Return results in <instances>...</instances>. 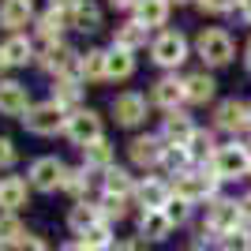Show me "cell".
Here are the masks:
<instances>
[{
	"label": "cell",
	"mask_w": 251,
	"mask_h": 251,
	"mask_svg": "<svg viewBox=\"0 0 251 251\" xmlns=\"http://www.w3.org/2000/svg\"><path fill=\"white\" fill-rule=\"evenodd\" d=\"M206 225H210L214 232H218L221 240H225L229 232L244 229L248 221H244V210H240V202H232V199H210V210H206Z\"/></svg>",
	"instance_id": "obj_1"
},
{
	"label": "cell",
	"mask_w": 251,
	"mask_h": 251,
	"mask_svg": "<svg viewBox=\"0 0 251 251\" xmlns=\"http://www.w3.org/2000/svg\"><path fill=\"white\" fill-rule=\"evenodd\" d=\"M251 173V154L244 147H218L214 150V176L218 180H240Z\"/></svg>",
	"instance_id": "obj_2"
},
{
	"label": "cell",
	"mask_w": 251,
	"mask_h": 251,
	"mask_svg": "<svg viewBox=\"0 0 251 251\" xmlns=\"http://www.w3.org/2000/svg\"><path fill=\"white\" fill-rule=\"evenodd\" d=\"M23 124H26V131H34V135H52V131L68 127V120H64V105H56V101L34 105L30 113L23 116Z\"/></svg>",
	"instance_id": "obj_3"
},
{
	"label": "cell",
	"mask_w": 251,
	"mask_h": 251,
	"mask_svg": "<svg viewBox=\"0 0 251 251\" xmlns=\"http://www.w3.org/2000/svg\"><path fill=\"white\" fill-rule=\"evenodd\" d=\"M214 184L218 176H206V173H180L176 184H173V195L184 202H202V199H214Z\"/></svg>",
	"instance_id": "obj_4"
},
{
	"label": "cell",
	"mask_w": 251,
	"mask_h": 251,
	"mask_svg": "<svg viewBox=\"0 0 251 251\" xmlns=\"http://www.w3.org/2000/svg\"><path fill=\"white\" fill-rule=\"evenodd\" d=\"M195 45H199V56L206 64H214V68H221V64L232 60V38L225 30H202Z\"/></svg>",
	"instance_id": "obj_5"
},
{
	"label": "cell",
	"mask_w": 251,
	"mask_h": 251,
	"mask_svg": "<svg viewBox=\"0 0 251 251\" xmlns=\"http://www.w3.org/2000/svg\"><path fill=\"white\" fill-rule=\"evenodd\" d=\"M154 60L161 64V68H180V64L188 60V42H184V34H176V30L161 34L154 42Z\"/></svg>",
	"instance_id": "obj_6"
},
{
	"label": "cell",
	"mask_w": 251,
	"mask_h": 251,
	"mask_svg": "<svg viewBox=\"0 0 251 251\" xmlns=\"http://www.w3.org/2000/svg\"><path fill=\"white\" fill-rule=\"evenodd\" d=\"M64 131L72 135V143H79V147H90V143H98V139H101V120H98V113L83 109V113L68 116V127H64Z\"/></svg>",
	"instance_id": "obj_7"
},
{
	"label": "cell",
	"mask_w": 251,
	"mask_h": 251,
	"mask_svg": "<svg viewBox=\"0 0 251 251\" xmlns=\"http://www.w3.org/2000/svg\"><path fill=\"white\" fill-rule=\"evenodd\" d=\"M30 184L38 191H56L64 184V165L56 157H38L30 165Z\"/></svg>",
	"instance_id": "obj_8"
},
{
	"label": "cell",
	"mask_w": 251,
	"mask_h": 251,
	"mask_svg": "<svg viewBox=\"0 0 251 251\" xmlns=\"http://www.w3.org/2000/svg\"><path fill=\"white\" fill-rule=\"evenodd\" d=\"M169 232H173V218L165 210H143V218H139V236L143 240L161 244V240H169Z\"/></svg>",
	"instance_id": "obj_9"
},
{
	"label": "cell",
	"mask_w": 251,
	"mask_h": 251,
	"mask_svg": "<svg viewBox=\"0 0 251 251\" xmlns=\"http://www.w3.org/2000/svg\"><path fill=\"white\" fill-rule=\"evenodd\" d=\"M42 64H45V72H56L60 79H72V75L79 72V64H83V60H75V52L68 49V45L56 42V45H49V49H45Z\"/></svg>",
	"instance_id": "obj_10"
},
{
	"label": "cell",
	"mask_w": 251,
	"mask_h": 251,
	"mask_svg": "<svg viewBox=\"0 0 251 251\" xmlns=\"http://www.w3.org/2000/svg\"><path fill=\"white\" fill-rule=\"evenodd\" d=\"M251 124V105L236 101V98H229V101L218 105V127H225V131H240V127Z\"/></svg>",
	"instance_id": "obj_11"
},
{
	"label": "cell",
	"mask_w": 251,
	"mask_h": 251,
	"mask_svg": "<svg viewBox=\"0 0 251 251\" xmlns=\"http://www.w3.org/2000/svg\"><path fill=\"white\" fill-rule=\"evenodd\" d=\"M135 199L143 210H165L173 202V188L161 184V180H147V184H139L135 188Z\"/></svg>",
	"instance_id": "obj_12"
},
{
	"label": "cell",
	"mask_w": 251,
	"mask_h": 251,
	"mask_svg": "<svg viewBox=\"0 0 251 251\" xmlns=\"http://www.w3.org/2000/svg\"><path fill=\"white\" fill-rule=\"evenodd\" d=\"M113 113H116V124L135 127L139 120L147 116V101H143V94H120L113 101Z\"/></svg>",
	"instance_id": "obj_13"
},
{
	"label": "cell",
	"mask_w": 251,
	"mask_h": 251,
	"mask_svg": "<svg viewBox=\"0 0 251 251\" xmlns=\"http://www.w3.org/2000/svg\"><path fill=\"white\" fill-rule=\"evenodd\" d=\"M0 113H8V116L30 113V98H26L23 83H0Z\"/></svg>",
	"instance_id": "obj_14"
},
{
	"label": "cell",
	"mask_w": 251,
	"mask_h": 251,
	"mask_svg": "<svg viewBox=\"0 0 251 251\" xmlns=\"http://www.w3.org/2000/svg\"><path fill=\"white\" fill-rule=\"evenodd\" d=\"M101 206H94V202H75L72 214H68V225H72L75 236H83V232H90L94 225H101Z\"/></svg>",
	"instance_id": "obj_15"
},
{
	"label": "cell",
	"mask_w": 251,
	"mask_h": 251,
	"mask_svg": "<svg viewBox=\"0 0 251 251\" xmlns=\"http://www.w3.org/2000/svg\"><path fill=\"white\" fill-rule=\"evenodd\" d=\"M19 206H26V180L4 176L0 180V210H4V214H15Z\"/></svg>",
	"instance_id": "obj_16"
},
{
	"label": "cell",
	"mask_w": 251,
	"mask_h": 251,
	"mask_svg": "<svg viewBox=\"0 0 251 251\" xmlns=\"http://www.w3.org/2000/svg\"><path fill=\"white\" fill-rule=\"evenodd\" d=\"M127 150H131V161H135V165H157L161 154H165L161 139H154V135H139Z\"/></svg>",
	"instance_id": "obj_17"
},
{
	"label": "cell",
	"mask_w": 251,
	"mask_h": 251,
	"mask_svg": "<svg viewBox=\"0 0 251 251\" xmlns=\"http://www.w3.org/2000/svg\"><path fill=\"white\" fill-rule=\"evenodd\" d=\"M34 15L30 0H4L0 4V23L8 26V30H19V26H26V19Z\"/></svg>",
	"instance_id": "obj_18"
},
{
	"label": "cell",
	"mask_w": 251,
	"mask_h": 251,
	"mask_svg": "<svg viewBox=\"0 0 251 251\" xmlns=\"http://www.w3.org/2000/svg\"><path fill=\"white\" fill-rule=\"evenodd\" d=\"M191 135H195V127H191V120H188L184 113H169V116H165V139L173 143V147L191 143Z\"/></svg>",
	"instance_id": "obj_19"
},
{
	"label": "cell",
	"mask_w": 251,
	"mask_h": 251,
	"mask_svg": "<svg viewBox=\"0 0 251 251\" xmlns=\"http://www.w3.org/2000/svg\"><path fill=\"white\" fill-rule=\"evenodd\" d=\"M131 72H135V60H131V52L120 49V45H113L109 60H105V79H127Z\"/></svg>",
	"instance_id": "obj_20"
},
{
	"label": "cell",
	"mask_w": 251,
	"mask_h": 251,
	"mask_svg": "<svg viewBox=\"0 0 251 251\" xmlns=\"http://www.w3.org/2000/svg\"><path fill=\"white\" fill-rule=\"evenodd\" d=\"M135 11H139V23L150 30V26H161L169 19V0H139Z\"/></svg>",
	"instance_id": "obj_21"
},
{
	"label": "cell",
	"mask_w": 251,
	"mask_h": 251,
	"mask_svg": "<svg viewBox=\"0 0 251 251\" xmlns=\"http://www.w3.org/2000/svg\"><path fill=\"white\" fill-rule=\"evenodd\" d=\"M154 101L165 105V109H176L180 101H188V94H184V83L180 79H161V83L154 86Z\"/></svg>",
	"instance_id": "obj_22"
},
{
	"label": "cell",
	"mask_w": 251,
	"mask_h": 251,
	"mask_svg": "<svg viewBox=\"0 0 251 251\" xmlns=\"http://www.w3.org/2000/svg\"><path fill=\"white\" fill-rule=\"evenodd\" d=\"M214 79L210 75H188L184 79V94H188V101H195V105H202V101H210L214 98Z\"/></svg>",
	"instance_id": "obj_23"
},
{
	"label": "cell",
	"mask_w": 251,
	"mask_h": 251,
	"mask_svg": "<svg viewBox=\"0 0 251 251\" xmlns=\"http://www.w3.org/2000/svg\"><path fill=\"white\" fill-rule=\"evenodd\" d=\"M72 26H75V30H83V34L98 30V26H101V15H98V8H94V4H86V0H79V4L72 8Z\"/></svg>",
	"instance_id": "obj_24"
},
{
	"label": "cell",
	"mask_w": 251,
	"mask_h": 251,
	"mask_svg": "<svg viewBox=\"0 0 251 251\" xmlns=\"http://www.w3.org/2000/svg\"><path fill=\"white\" fill-rule=\"evenodd\" d=\"M79 244H83L86 251H113V229H109V221H101V225H94L90 232H83Z\"/></svg>",
	"instance_id": "obj_25"
},
{
	"label": "cell",
	"mask_w": 251,
	"mask_h": 251,
	"mask_svg": "<svg viewBox=\"0 0 251 251\" xmlns=\"http://www.w3.org/2000/svg\"><path fill=\"white\" fill-rule=\"evenodd\" d=\"M23 236H26L23 221L15 214H0V248H19Z\"/></svg>",
	"instance_id": "obj_26"
},
{
	"label": "cell",
	"mask_w": 251,
	"mask_h": 251,
	"mask_svg": "<svg viewBox=\"0 0 251 251\" xmlns=\"http://www.w3.org/2000/svg\"><path fill=\"white\" fill-rule=\"evenodd\" d=\"M135 191V184H131V176H127L124 169H105V195H120V199H127Z\"/></svg>",
	"instance_id": "obj_27"
},
{
	"label": "cell",
	"mask_w": 251,
	"mask_h": 251,
	"mask_svg": "<svg viewBox=\"0 0 251 251\" xmlns=\"http://www.w3.org/2000/svg\"><path fill=\"white\" fill-rule=\"evenodd\" d=\"M68 23H72V11H64V8H49V11L42 15V26H38V30H42L45 38L52 42V38H56V34L68 26Z\"/></svg>",
	"instance_id": "obj_28"
},
{
	"label": "cell",
	"mask_w": 251,
	"mask_h": 251,
	"mask_svg": "<svg viewBox=\"0 0 251 251\" xmlns=\"http://www.w3.org/2000/svg\"><path fill=\"white\" fill-rule=\"evenodd\" d=\"M116 45H120V49H139V45H147V26H143V23H127V26H120V30H116Z\"/></svg>",
	"instance_id": "obj_29"
},
{
	"label": "cell",
	"mask_w": 251,
	"mask_h": 251,
	"mask_svg": "<svg viewBox=\"0 0 251 251\" xmlns=\"http://www.w3.org/2000/svg\"><path fill=\"white\" fill-rule=\"evenodd\" d=\"M68 195H75V199L83 202L86 191H90V180H86V169H64V184H60Z\"/></svg>",
	"instance_id": "obj_30"
},
{
	"label": "cell",
	"mask_w": 251,
	"mask_h": 251,
	"mask_svg": "<svg viewBox=\"0 0 251 251\" xmlns=\"http://www.w3.org/2000/svg\"><path fill=\"white\" fill-rule=\"evenodd\" d=\"M105 60H109V52H86L83 64H79V75L83 79H90V83H98V79H105Z\"/></svg>",
	"instance_id": "obj_31"
},
{
	"label": "cell",
	"mask_w": 251,
	"mask_h": 251,
	"mask_svg": "<svg viewBox=\"0 0 251 251\" xmlns=\"http://www.w3.org/2000/svg\"><path fill=\"white\" fill-rule=\"evenodd\" d=\"M83 154H86V169H109V161H113V147H109L105 139L83 147Z\"/></svg>",
	"instance_id": "obj_32"
},
{
	"label": "cell",
	"mask_w": 251,
	"mask_h": 251,
	"mask_svg": "<svg viewBox=\"0 0 251 251\" xmlns=\"http://www.w3.org/2000/svg\"><path fill=\"white\" fill-rule=\"evenodd\" d=\"M188 161H191V150L188 147H165V154H161V165L173 169V173H188Z\"/></svg>",
	"instance_id": "obj_33"
},
{
	"label": "cell",
	"mask_w": 251,
	"mask_h": 251,
	"mask_svg": "<svg viewBox=\"0 0 251 251\" xmlns=\"http://www.w3.org/2000/svg\"><path fill=\"white\" fill-rule=\"evenodd\" d=\"M98 206H101V218L105 221H120L127 214V199H120V195H105Z\"/></svg>",
	"instance_id": "obj_34"
},
{
	"label": "cell",
	"mask_w": 251,
	"mask_h": 251,
	"mask_svg": "<svg viewBox=\"0 0 251 251\" xmlns=\"http://www.w3.org/2000/svg\"><path fill=\"white\" fill-rule=\"evenodd\" d=\"M4 56H8V64H26L30 60V42L26 38H11L4 45Z\"/></svg>",
	"instance_id": "obj_35"
},
{
	"label": "cell",
	"mask_w": 251,
	"mask_h": 251,
	"mask_svg": "<svg viewBox=\"0 0 251 251\" xmlns=\"http://www.w3.org/2000/svg\"><path fill=\"white\" fill-rule=\"evenodd\" d=\"M52 101H56V105L79 101V83H75V79H60V83H56V90H52Z\"/></svg>",
	"instance_id": "obj_36"
},
{
	"label": "cell",
	"mask_w": 251,
	"mask_h": 251,
	"mask_svg": "<svg viewBox=\"0 0 251 251\" xmlns=\"http://www.w3.org/2000/svg\"><path fill=\"white\" fill-rule=\"evenodd\" d=\"M221 251H251V232L248 229H236L221 240Z\"/></svg>",
	"instance_id": "obj_37"
},
{
	"label": "cell",
	"mask_w": 251,
	"mask_h": 251,
	"mask_svg": "<svg viewBox=\"0 0 251 251\" xmlns=\"http://www.w3.org/2000/svg\"><path fill=\"white\" fill-rule=\"evenodd\" d=\"M165 214L173 218V225H184V221H188V214H191V202H184V199H176V195H173V202L165 206Z\"/></svg>",
	"instance_id": "obj_38"
},
{
	"label": "cell",
	"mask_w": 251,
	"mask_h": 251,
	"mask_svg": "<svg viewBox=\"0 0 251 251\" xmlns=\"http://www.w3.org/2000/svg\"><path fill=\"white\" fill-rule=\"evenodd\" d=\"M210 147H214V139H210L206 131H195V135H191V154H195V157L210 154Z\"/></svg>",
	"instance_id": "obj_39"
},
{
	"label": "cell",
	"mask_w": 251,
	"mask_h": 251,
	"mask_svg": "<svg viewBox=\"0 0 251 251\" xmlns=\"http://www.w3.org/2000/svg\"><path fill=\"white\" fill-rule=\"evenodd\" d=\"M11 251H49V248H45L42 236H30V232H26V236L19 240V248H11Z\"/></svg>",
	"instance_id": "obj_40"
},
{
	"label": "cell",
	"mask_w": 251,
	"mask_h": 251,
	"mask_svg": "<svg viewBox=\"0 0 251 251\" xmlns=\"http://www.w3.org/2000/svg\"><path fill=\"white\" fill-rule=\"evenodd\" d=\"M15 161V147H11L8 139H0V169H8Z\"/></svg>",
	"instance_id": "obj_41"
},
{
	"label": "cell",
	"mask_w": 251,
	"mask_h": 251,
	"mask_svg": "<svg viewBox=\"0 0 251 251\" xmlns=\"http://www.w3.org/2000/svg\"><path fill=\"white\" fill-rule=\"evenodd\" d=\"M236 0H199V8L202 11H229Z\"/></svg>",
	"instance_id": "obj_42"
},
{
	"label": "cell",
	"mask_w": 251,
	"mask_h": 251,
	"mask_svg": "<svg viewBox=\"0 0 251 251\" xmlns=\"http://www.w3.org/2000/svg\"><path fill=\"white\" fill-rule=\"evenodd\" d=\"M147 244H150V240H143V236H131V240L120 244L116 251H147Z\"/></svg>",
	"instance_id": "obj_43"
},
{
	"label": "cell",
	"mask_w": 251,
	"mask_h": 251,
	"mask_svg": "<svg viewBox=\"0 0 251 251\" xmlns=\"http://www.w3.org/2000/svg\"><path fill=\"white\" fill-rule=\"evenodd\" d=\"M240 210H244V221H248V225H251V191H248V195H244V199H240Z\"/></svg>",
	"instance_id": "obj_44"
},
{
	"label": "cell",
	"mask_w": 251,
	"mask_h": 251,
	"mask_svg": "<svg viewBox=\"0 0 251 251\" xmlns=\"http://www.w3.org/2000/svg\"><path fill=\"white\" fill-rule=\"evenodd\" d=\"M240 19L251 23V0H240Z\"/></svg>",
	"instance_id": "obj_45"
},
{
	"label": "cell",
	"mask_w": 251,
	"mask_h": 251,
	"mask_svg": "<svg viewBox=\"0 0 251 251\" xmlns=\"http://www.w3.org/2000/svg\"><path fill=\"white\" fill-rule=\"evenodd\" d=\"M113 8H131V4H139V0H109Z\"/></svg>",
	"instance_id": "obj_46"
},
{
	"label": "cell",
	"mask_w": 251,
	"mask_h": 251,
	"mask_svg": "<svg viewBox=\"0 0 251 251\" xmlns=\"http://www.w3.org/2000/svg\"><path fill=\"white\" fill-rule=\"evenodd\" d=\"M60 251H86V248H83V244H79V240H75V244H64Z\"/></svg>",
	"instance_id": "obj_47"
},
{
	"label": "cell",
	"mask_w": 251,
	"mask_h": 251,
	"mask_svg": "<svg viewBox=\"0 0 251 251\" xmlns=\"http://www.w3.org/2000/svg\"><path fill=\"white\" fill-rule=\"evenodd\" d=\"M244 60H248V68H251V42H248V49H244Z\"/></svg>",
	"instance_id": "obj_48"
},
{
	"label": "cell",
	"mask_w": 251,
	"mask_h": 251,
	"mask_svg": "<svg viewBox=\"0 0 251 251\" xmlns=\"http://www.w3.org/2000/svg\"><path fill=\"white\" fill-rule=\"evenodd\" d=\"M4 64H8V56H4V45H0V68H4Z\"/></svg>",
	"instance_id": "obj_49"
},
{
	"label": "cell",
	"mask_w": 251,
	"mask_h": 251,
	"mask_svg": "<svg viewBox=\"0 0 251 251\" xmlns=\"http://www.w3.org/2000/svg\"><path fill=\"white\" fill-rule=\"evenodd\" d=\"M188 251H199V248H188Z\"/></svg>",
	"instance_id": "obj_50"
}]
</instances>
